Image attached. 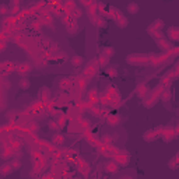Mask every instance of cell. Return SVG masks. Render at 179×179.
Instances as JSON below:
<instances>
[{
    "label": "cell",
    "mask_w": 179,
    "mask_h": 179,
    "mask_svg": "<svg viewBox=\"0 0 179 179\" xmlns=\"http://www.w3.org/2000/svg\"><path fill=\"white\" fill-rule=\"evenodd\" d=\"M127 62L134 66H144L148 63V56L146 55H129Z\"/></svg>",
    "instance_id": "1"
},
{
    "label": "cell",
    "mask_w": 179,
    "mask_h": 179,
    "mask_svg": "<svg viewBox=\"0 0 179 179\" xmlns=\"http://www.w3.org/2000/svg\"><path fill=\"white\" fill-rule=\"evenodd\" d=\"M97 73H98V64H97V59H92V60L88 62L87 67L84 69L83 76H86L87 78H91V77L95 76Z\"/></svg>",
    "instance_id": "2"
},
{
    "label": "cell",
    "mask_w": 179,
    "mask_h": 179,
    "mask_svg": "<svg viewBox=\"0 0 179 179\" xmlns=\"http://www.w3.org/2000/svg\"><path fill=\"white\" fill-rule=\"evenodd\" d=\"M32 70V64L28 63V62H23V63H17L15 64V71L21 76H25L30 71Z\"/></svg>",
    "instance_id": "3"
},
{
    "label": "cell",
    "mask_w": 179,
    "mask_h": 179,
    "mask_svg": "<svg viewBox=\"0 0 179 179\" xmlns=\"http://www.w3.org/2000/svg\"><path fill=\"white\" fill-rule=\"evenodd\" d=\"M51 98H52V94H51V91H49V88L48 87H42L39 91V101L43 103H48L51 101Z\"/></svg>",
    "instance_id": "4"
},
{
    "label": "cell",
    "mask_w": 179,
    "mask_h": 179,
    "mask_svg": "<svg viewBox=\"0 0 179 179\" xmlns=\"http://www.w3.org/2000/svg\"><path fill=\"white\" fill-rule=\"evenodd\" d=\"M148 91H150L148 84L147 83H140L139 86L136 87V95L140 97V98H144V97L148 94Z\"/></svg>",
    "instance_id": "5"
},
{
    "label": "cell",
    "mask_w": 179,
    "mask_h": 179,
    "mask_svg": "<svg viewBox=\"0 0 179 179\" xmlns=\"http://www.w3.org/2000/svg\"><path fill=\"white\" fill-rule=\"evenodd\" d=\"M112 18L116 21V24H118V27L119 28H125V27H127V18L126 17H123V14L119 11V13H116V14H114L112 15Z\"/></svg>",
    "instance_id": "6"
},
{
    "label": "cell",
    "mask_w": 179,
    "mask_h": 179,
    "mask_svg": "<svg viewBox=\"0 0 179 179\" xmlns=\"http://www.w3.org/2000/svg\"><path fill=\"white\" fill-rule=\"evenodd\" d=\"M105 118H106V122H108L109 126H116V125L120 123V116L118 114H108Z\"/></svg>",
    "instance_id": "7"
},
{
    "label": "cell",
    "mask_w": 179,
    "mask_h": 179,
    "mask_svg": "<svg viewBox=\"0 0 179 179\" xmlns=\"http://www.w3.org/2000/svg\"><path fill=\"white\" fill-rule=\"evenodd\" d=\"M114 161L116 162V164H118L119 166H126L127 164H129V161H130V158H129V155L126 154V155H119V154H115L114 155Z\"/></svg>",
    "instance_id": "8"
},
{
    "label": "cell",
    "mask_w": 179,
    "mask_h": 179,
    "mask_svg": "<svg viewBox=\"0 0 179 179\" xmlns=\"http://www.w3.org/2000/svg\"><path fill=\"white\" fill-rule=\"evenodd\" d=\"M157 45H158L159 48L162 49V51H166V52H168V51H171V49H172V43L169 42V41L166 39L165 36H164V38H159V39H157Z\"/></svg>",
    "instance_id": "9"
},
{
    "label": "cell",
    "mask_w": 179,
    "mask_h": 179,
    "mask_svg": "<svg viewBox=\"0 0 179 179\" xmlns=\"http://www.w3.org/2000/svg\"><path fill=\"white\" fill-rule=\"evenodd\" d=\"M71 87H73V77L71 78H62L60 81H59V88L60 90H70Z\"/></svg>",
    "instance_id": "10"
},
{
    "label": "cell",
    "mask_w": 179,
    "mask_h": 179,
    "mask_svg": "<svg viewBox=\"0 0 179 179\" xmlns=\"http://www.w3.org/2000/svg\"><path fill=\"white\" fill-rule=\"evenodd\" d=\"M105 171L108 172V174H116V172L119 171V165L116 164L115 161H108V162H105Z\"/></svg>",
    "instance_id": "11"
},
{
    "label": "cell",
    "mask_w": 179,
    "mask_h": 179,
    "mask_svg": "<svg viewBox=\"0 0 179 179\" xmlns=\"http://www.w3.org/2000/svg\"><path fill=\"white\" fill-rule=\"evenodd\" d=\"M90 18H91V21H92V24L95 27H105V18H103L102 15L95 14V15H92V17H90Z\"/></svg>",
    "instance_id": "12"
},
{
    "label": "cell",
    "mask_w": 179,
    "mask_h": 179,
    "mask_svg": "<svg viewBox=\"0 0 179 179\" xmlns=\"http://www.w3.org/2000/svg\"><path fill=\"white\" fill-rule=\"evenodd\" d=\"M168 38L171 41H178L179 39V30L176 27H169L168 28Z\"/></svg>",
    "instance_id": "13"
},
{
    "label": "cell",
    "mask_w": 179,
    "mask_h": 179,
    "mask_svg": "<svg viewBox=\"0 0 179 179\" xmlns=\"http://www.w3.org/2000/svg\"><path fill=\"white\" fill-rule=\"evenodd\" d=\"M11 155H13V150H11V147L3 146L2 151H0V157H2L3 159H7V158H10Z\"/></svg>",
    "instance_id": "14"
},
{
    "label": "cell",
    "mask_w": 179,
    "mask_h": 179,
    "mask_svg": "<svg viewBox=\"0 0 179 179\" xmlns=\"http://www.w3.org/2000/svg\"><path fill=\"white\" fill-rule=\"evenodd\" d=\"M11 171H13V166H11L10 162H6V164H3L0 166V175H3V176L11 174Z\"/></svg>",
    "instance_id": "15"
},
{
    "label": "cell",
    "mask_w": 179,
    "mask_h": 179,
    "mask_svg": "<svg viewBox=\"0 0 179 179\" xmlns=\"http://www.w3.org/2000/svg\"><path fill=\"white\" fill-rule=\"evenodd\" d=\"M126 10L130 14H137V13H139V10H140V7H139V4H137V3L131 2V3H129V4H127Z\"/></svg>",
    "instance_id": "16"
},
{
    "label": "cell",
    "mask_w": 179,
    "mask_h": 179,
    "mask_svg": "<svg viewBox=\"0 0 179 179\" xmlns=\"http://www.w3.org/2000/svg\"><path fill=\"white\" fill-rule=\"evenodd\" d=\"M157 136H158V134H157L154 130H148V131H146V133H144L143 139L146 140V141H153V140L157 139Z\"/></svg>",
    "instance_id": "17"
},
{
    "label": "cell",
    "mask_w": 179,
    "mask_h": 179,
    "mask_svg": "<svg viewBox=\"0 0 179 179\" xmlns=\"http://www.w3.org/2000/svg\"><path fill=\"white\" fill-rule=\"evenodd\" d=\"M66 28H67V31L71 34V35H74V34H76V31H77V23H76V20H71L70 23L66 25Z\"/></svg>",
    "instance_id": "18"
},
{
    "label": "cell",
    "mask_w": 179,
    "mask_h": 179,
    "mask_svg": "<svg viewBox=\"0 0 179 179\" xmlns=\"http://www.w3.org/2000/svg\"><path fill=\"white\" fill-rule=\"evenodd\" d=\"M81 14H83V13H81V10H80V8H77V7L71 8V10L69 11V15H70L73 20H77V18H80Z\"/></svg>",
    "instance_id": "19"
},
{
    "label": "cell",
    "mask_w": 179,
    "mask_h": 179,
    "mask_svg": "<svg viewBox=\"0 0 179 179\" xmlns=\"http://www.w3.org/2000/svg\"><path fill=\"white\" fill-rule=\"evenodd\" d=\"M53 144H56V146H62V144L64 143V136L63 134H60V133H58V134H55L53 136Z\"/></svg>",
    "instance_id": "20"
},
{
    "label": "cell",
    "mask_w": 179,
    "mask_h": 179,
    "mask_svg": "<svg viewBox=\"0 0 179 179\" xmlns=\"http://www.w3.org/2000/svg\"><path fill=\"white\" fill-rule=\"evenodd\" d=\"M115 55V49L112 48V46H106V48L102 49V56H105V58H111V56Z\"/></svg>",
    "instance_id": "21"
},
{
    "label": "cell",
    "mask_w": 179,
    "mask_h": 179,
    "mask_svg": "<svg viewBox=\"0 0 179 179\" xmlns=\"http://www.w3.org/2000/svg\"><path fill=\"white\" fill-rule=\"evenodd\" d=\"M71 64H73L74 67H80V66L83 64V58L78 56V55L73 56V58H71Z\"/></svg>",
    "instance_id": "22"
},
{
    "label": "cell",
    "mask_w": 179,
    "mask_h": 179,
    "mask_svg": "<svg viewBox=\"0 0 179 179\" xmlns=\"http://www.w3.org/2000/svg\"><path fill=\"white\" fill-rule=\"evenodd\" d=\"M17 116H20V112L13 109V111H8L7 114H6V118H7V120H14Z\"/></svg>",
    "instance_id": "23"
},
{
    "label": "cell",
    "mask_w": 179,
    "mask_h": 179,
    "mask_svg": "<svg viewBox=\"0 0 179 179\" xmlns=\"http://www.w3.org/2000/svg\"><path fill=\"white\" fill-rule=\"evenodd\" d=\"M101 144L103 146H112V136H109V134H105V136L101 137Z\"/></svg>",
    "instance_id": "24"
},
{
    "label": "cell",
    "mask_w": 179,
    "mask_h": 179,
    "mask_svg": "<svg viewBox=\"0 0 179 179\" xmlns=\"http://www.w3.org/2000/svg\"><path fill=\"white\" fill-rule=\"evenodd\" d=\"M18 86H20L23 90H27V88H30L31 83H30V80H28V78H21L20 83H18Z\"/></svg>",
    "instance_id": "25"
},
{
    "label": "cell",
    "mask_w": 179,
    "mask_h": 179,
    "mask_svg": "<svg viewBox=\"0 0 179 179\" xmlns=\"http://www.w3.org/2000/svg\"><path fill=\"white\" fill-rule=\"evenodd\" d=\"M109 59L105 58V56H99V58H97V64H98V67H102V66H105L108 63Z\"/></svg>",
    "instance_id": "26"
},
{
    "label": "cell",
    "mask_w": 179,
    "mask_h": 179,
    "mask_svg": "<svg viewBox=\"0 0 179 179\" xmlns=\"http://www.w3.org/2000/svg\"><path fill=\"white\" fill-rule=\"evenodd\" d=\"M97 97H98V91H97L95 88H92L88 92V98H90V101H97Z\"/></svg>",
    "instance_id": "27"
},
{
    "label": "cell",
    "mask_w": 179,
    "mask_h": 179,
    "mask_svg": "<svg viewBox=\"0 0 179 179\" xmlns=\"http://www.w3.org/2000/svg\"><path fill=\"white\" fill-rule=\"evenodd\" d=\"M8 11H10V8H8L7 4H0V15L8 14Z\"/></svg>",
    "instance_id": "28"
},
{
    "label": "cell",
    "mask_w": 179,
    "mask_h": 179,
    "mask_svg": "<svg viewBox=\"0 0 179 179\" xmlns=\"http://www.w3.org/2000/svg\"><path fill=\"white\" fill-rule=\"evenodd\" d=\"M11 166H13V169H18V168H21V161L18 158H14V159H11Z\"/></svg>",
    "instance_id": "29"
},
{
    "label": "cell",
    "mask_w": 179,
    "mask_h": 179,
    "mask_svg": "<svg viewBox=\"0 0 179 179\" xmlns=\"http://www.w3.org/2000/svg\"><path fill=\"white\" fill-rule=\"evenodd\" d=\"M153 28H155V30H161L162 27H164V23H162V20H155L153 23Z\"/></svg>",
    "instance_id": "30"
},
{
    "label": "cell",
    "mask_w": 179,
    "mask_h": 179,
    "mask_svg": "<svg viewBox=\"0 0 179 179\" xmlns=\"http://www.w3.org/2000/svg\"><path fill=\"white\" fill-rule=\"evenodd\" d=\"M49 129H51V130L60 129V126H59V123H58V120H51V122H49Z\"/></svg>",
    "instance_id": "31"
},
{
    "label": "cell",
    "mask_w": 179,
    "mask_h": 179,
    "mask_svg": "<svg viewBox=\"0 0 179 179\" xmlns=\"http://www.w3.org/2000/svg\"><path fill=\"white\" fill-rule=\"evenodd\" d=\"M106 73H108L109 76H112V77L118 76V71H116V69H108V71H106Z\"/></svg>",
    "instance_id": "32"
},
{
    "label": "cell",
    "mask_w": 179,
    "mask_h": 179,
    "mask_svg": "<svg viewBox=\"0 0 179 179\" xmlns=\"http://www.w3.org/2000/svg\"><path fill=\"white\" fill-rule=\"evenodd\" d=\"M176 161H178V157H175V158L169 162V165L172 166V169H176Z\"/></svg>",
    "instance_id": "33"
},
{
    "label": "cell",
    "mask_w": 179,
    "mask_h": 179,
    "mask_svg": "<svg viewBox=\"0 0 179 179\" xmlns=\"http://www.w3.org/2000/svg\"><path fill=\"white\" fill-rule=\"evenodd\" d=\"M6 46H7V45H6V41H0V52L4 51Z\"/></svg>",
    "instance_id": "34"
},
{
    "label": "cell",
    "mask_w": 179,
    "mask_h": 179,
    "mask_svg": "<svg viewBox=\"0 0 179 179\" xmlns=\"http://www.w3.org/2000/svg\"><path fill=\"white\" fill-rule=\"evenodd\" d=\"M20 6V0H11V7H17Z\"/></svg>",
    "instance_id": "35"
}]
</instances>
